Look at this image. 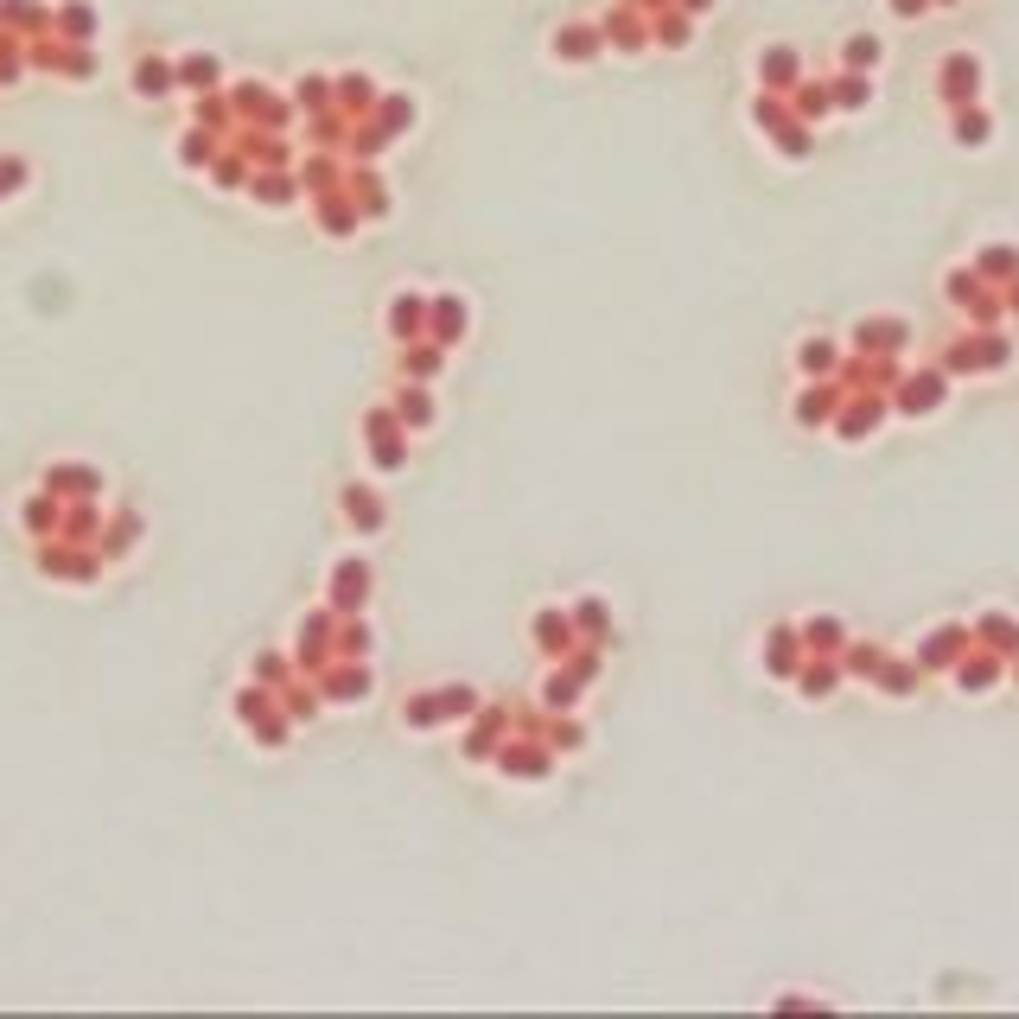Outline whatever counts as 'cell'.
Masks as SVG:
<instances>
[{"instance_id":"1","label":"cell","mask_w":1019,"mask_h":1019,"mask_svg":"<svg viewBox=\"0 0 1019 1019\" xmlns=\"http://www.w3.org/2000/svg\"><path fill=\"white\" fill-rule=\"evenodd\" d=\"M561 58H593V39L586 32H561Z\"/></svg>"}]
</instances>
